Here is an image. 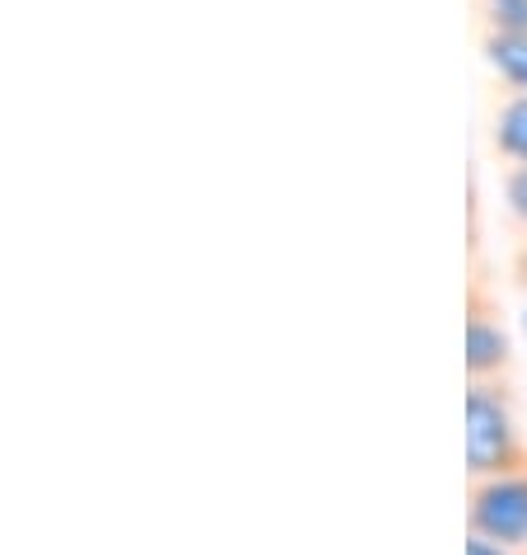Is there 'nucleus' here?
Returning <instances> with one entry per match:
<instances>
[{
	"mask_svg": "<svg viewBox=\"0 0 527 555\" xmlns=\"http://www.w3.org/2000/svg\"><path fill=\"white\" fill-rule=\"evenodd\" d=\"M462 513H466V537L527 546V466L466 480Z\"/></svg>",
	"mask_w": 527,
	"mask_h": 555,
	"instance_id": "7ed1b4c3",
	"label": "nucleus"
},
{
	"mask_svg": "<svg viewBox=\"0 0 527 555\" xmlns=\"http://www.w3.org/2000/svg\"><path fill=\"white\" fill-rule=\"evenodd\" d=\"M471 235L462 278V377L466 382H518V344H513L499 269L485 255L480 235V189L471 179Z\"/></svg>",
	"mask_w": 527,
	"mask_h": 555,
	"instance_id": "f257e3e1",
	"label": "nucleus"
},
{
	"mask_svg": "<svg viewBox=\"0 0 527 555\" xmlns=\"http://www.w3.org/2000/svg\"><path fill=\"white\" fill-rule=\"evenodd\" d=\"M476 57L485 66V80L527 94V34H485L476 38Z\"/></svg>",
	"mask_w": 527,
	"mask_h": 555,
	"instance_id": "39448f33",
	"label": "nucleus"
},
{
	"mask_svg": "<svg viewBox=\"0 0 527 555\" xmlns=\"http://www.w3.org/2000/svg\"><path fill=\"white\" fill-rule=\"evenodd\" d=\"M480 142L494 170H523L527 165V94L485 80L480 104Z\"/></svg>",
	"mask_w": 527,
	"mask_h": 555,
	"instance_id": "20e7f679",
	"label": "nucleus"
},
{
	"mask_svg": "<svg viewBox=\"0 0 527 555\" xmlns=\"http://www.w3.org/2000/svg\"><path fill=\"white\" fill-rule=\"evenodd\" d=\"M466 555H527V546H504V541H485V537H466Z\"/></svg>",
	"mask_w": 527,
	"mask_h": 555,
	"instance_id": "1a4fd4ad",
	"label": "nucleus"
},
{
	"mask_svg": "<svg viewBox=\"0 0 527 555\" xmlns=\"http://www.w3.org/2000/svg\"><path fill=\"white\" fill-rule=\"evenodd\" d=\"M527 466V405L518 382H466V480Z\"/></svg>",
	"mask_w": 527,
	"mask_h": 555,
	"instance_id": "f03ea898",
	"label": "nucleus"
},
{
	"mask_svg": "<svg viewBox=\"0 0 527 555\" xmlns=\"http://www.w3.org/2000/svg\"><path fill=\"white\" fill-rule=\"evenodd\" d=\"M499 198H504L509 235H527V165L523 170H499Z\"/></svg>",
	"mask_w": 527,
	"mask_h": 555,
	"instance_id": "0eeeda50",
	"label": "nucleus"
},
{
	"mask_svg": "<svg viewBox=\"0 0 527 555\" xmlns=\"http://www.w3.org/2000/svg\"><path fill=\"white\" fill-rule=\"evenodd\" d=\"M518 330H523V339H527V297H523V315H518Z\"/></svg>",
	"mask_w": 527,
	"mask_h": 555,
	"instance_id": "9d476101",
	"label": "nucleus"
},
{
	"mask_svg": "<svg viewBox=\"0 0 527 555\" xmlns=\"http://www.w3.org/2000/svg\"><path fill=\"white\" fill-rule=\"evenodd\" d=\"M504 278H509V287H513V293L527 297V235H513L509 259H504Z\"/></svg>",
	"mask_w": 527,
	"mask_h": 555,
	"instance_id": "6e6552de",
	"label": "nucleus"
},
{
	"mask_svg": "<svg viewBox=\"0 0 527 555\" xmlns=\"http://www.w3.org/2000/svg\"><path fill=\"white\" fill-rule=\"evenodd\" d=\"M527 34V0H471V38Z\"/></svg>",
	"mask_w": 527,
	"mask_h": 555,
	"instance_id": "423d86ee",
	"label": "nucleus"
}]
</instances>
